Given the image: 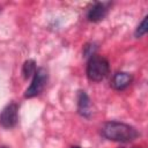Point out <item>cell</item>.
<instances>
[{
    "label": "cell",
    "mask_w": 148,
    "mask_h": 148,
    "mask_svg": "<svg viewBox=\"0 0 148 148\" xmlns=\"http://www.w3.org/2000/svg\"><path fill=\"white\" fill-rule=\"evenodd\" d=\"M101 135L109 141L126 143L138 139L140 136V133L135 127H133L130 124L111 120L106 121L102 126Z\"/></svg>",
    "instance_id": "cell-1"
},
{
    "label": "cell",
    "mask_w": 148,
    "mask_h": 148,
    "mask_svg": "<svg viewBox=\"0 0 148 148\" xmlns=\"http://www.w3.org/2000/svg\"><path fill=\"white\" fill-rule=\"evenodd\" d=\"M109 72H110V64L106 58L98 54H94L92 57L89 58L86 68V74L90 81L101 82L108 76Z\"/></svg>",
    "instance_id": "cell-2"
},
{
    "label": "cell",
    "mask_w": 148,
    "mask_h": 148,
    "mask_svg": "<svg viewBox=\"0 0 148 148\" xmlns=\"http://www.w3.org/2000/svg\"><path fill=\"white\" fill-rule=\"evenodd\" d=\"M49 81V72L44 67H39L36 69L30 86L27 88L24 92V98H32L42 94L44 88L46 87Z\"/></svg>",
    "instance_id": "cell-3"
},
{
    "label": "cell",
    "mask_w": 148,
    "mask_h": 148,
    "mask_svg": "<svg viewBox=\"0 0 148 148\" xmlns=\"http://www.w3.org/2000/svg\"><path fill=\"white\" fill-rule=\"evenodd\" d=\"M18 123V105L15 102L7 104L0 113V125L3 128H13Z\"/></svg>",
    "instance_id": "cell-4"
},
{
    "label": "cell",
    "mask_w": 148,
    "mask_h": 148,
    "mask_svg": "<svg viewBox=\"0 0 148 148\" xmlns=\"http://www.w3.org/2000/svg\"><path fill=\"white\" fill-rule=\"evenodd\" d=\"M133 81V76L132 74L127 73V72H117L112 75L111 81H110V86L118 91L125 90L126 88H128L131 86Z\"/></svg>",
    "instance_id": "cell-5"
},
{
    "label": "cell",
    "mask_w": 148,
    "mask_h": 148,
    "mask_svg": "<svg viewBox=\"0 0 148 148\" xmlns=\"http://www.w3.org/2000/svg\"><path fill=\"white\" fill-rule=\"evenodd\" d=\"M108 6L109 3L105 2H95L87 13V18L90 22H99L102 21L108 14Z\"/></svg>",
    "instance_id": "cell-6"
},
{
    "label": "cell",
    "mask_w": 148,
    "mask_h": 148,
    "mask_svg": "<svg viewBox=\"0 0 148 148\" xmlns=\"http://www.w3.org/2000/svg\"><path fill=\"white\" fill-rule=\"evenodd\" d=\"M77 113L83 118L91 117V101L84 90L77 92Z\"/></svg>",
    "instance_id": "cell-7"
},
{
    "label": "cell",
    "mask_w": 148,
    "mask_h": 148,
    "mask_svg": "<svg viewBox=\"0 0 148 148\" xmlns=\"http://www.w3.org/2000/svg\"><path fill=\"white\" fill-rule=\"evenodd\" d=\"M37 67H36V61L32 60V59H28L24 61L23 66H22V74H23V77L25 80L30 79L34 76L35 72H36Z\"/></svg>",
    "instance_id": "cell-8"
},
{
    "label": "cell",
    "mask_w": 148,
    "mask_h": 148,
    "mask_svg": "<svg viewBox=\"0 0 148 148\" xmlns=\"http://www.w3.org/2000/svg\"><path fill=\"white\" fill-rule=\"evenodd\" d=\"M147 20H148V17L145 16V17L142 18V21L139 23V25L136 27V29H135V31H134V37H135V38H141V37H143V36L147 34V31H148V23H147Z\"/></svg>",
    "instance_id": "cell-9"
},
{
    "label": "cell",
    "mask_w": 148,
    "mask_h": 148,
    "mask_svg": "<svg viewBox=\"0 0 148 148\" xmlns=\"http://www.w3.org/2000/svg\"><path fill=\"white\" fill-rule=\"evenodd\" d=\"M96 50H97V45L95 43H87V44H84L83 45V50H82L83 57L84 58L92 57L94 54H96Z\"/></svg>",
    "instance_id": "cell-10"
},
{
    "label": "cell",
    "mask_w": 148,
    "mask_h": 148,
    "mask_svg": "<svg viewBox=\"0 0 148 148\" xmlns=\"http://www.w3.org/2000/svg\"><path fill=\"white\" fill-rule=\"evenodd\" d=\"M71 148H81V147H80V146H72Z\"/></svg>",
    "instance_id": "cell-11"
},
{
    "label": "cell",
    "mask_w": 148,
    "mask_h": 148,
    "mask_svg": "<svg viewBox=\"0 0 148 148\" xmlns=\"http://www.w3.org/2000/svg\"><path fill=\"white\" fill-rule=\"evenodd\" d=\"M120 148H123V147H120ZM134 148H141V147H134Z\"/></svg>",
    "instance_id": "cell-12"
},
{
    "label": "cell",
    "mask_w": 148,
    "mask_h": 148,
    "mask_svg": "<svg viewBox=\"0 0 148 148\" xmlns=\"http://www.w3.org/2000/svg\"><path fill=\"white\" fill-rule=\"evenodd\" d=\"M0 148H7V147H0Z\"/></svg>",
    "instance_id": "cell-13"
}]
</instances>
